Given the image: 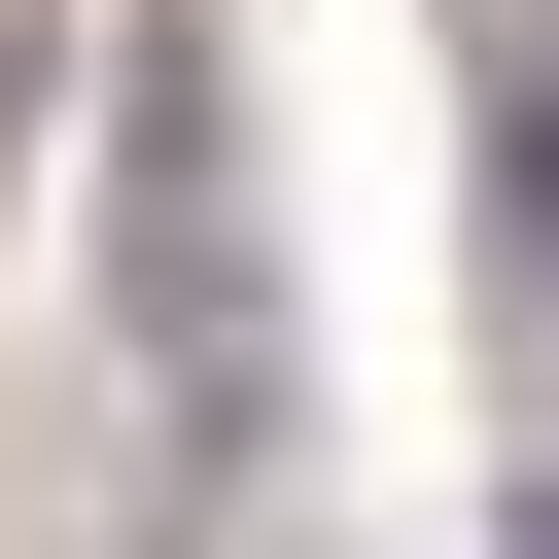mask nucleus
<instances>
[{
  "label": "nucleus",
  "instance_id": "nucleus-2",
  "mask_svg": "<svg viewBox=\"0 0 559 559\" xmlns=\"http://www.w3.org/2000/svg\"><path fill=\"white\" fill-rule=\"evenodd\" d=\"M489 280H524V314H559V0H524V35H489Z\"/></svg>",
  "mask_w": 559,
  "mask_h": 559
},
{
  "label": "nucleus",
  "instance_id": "nucleus-3",
  "mask_svg": "<svg viewBox=\"0 0 559 559\" xmlns=\"http://www.w3.org/2000/svg\"><path fill=\"white\" fill-rule=\"evenodd\" d=\"M35 105H70V0H0V175H35Z\"/></svg>",
  "mask_w": 559,
  "mask_h": 559
},
{
  "label": "nucleus",
  "instance_id": "nucleus-4",
  "mask_svg": "<svg viewBox=\"0 0 559 559\" xmlns=\"http://www.w3.org/2000/svg\"><path fill=\"white\" fill-rule=\"evenodd\" d=\"M489 559H559V454H524V524H489Z\"/></svg>",
  "mask_w": 559,
  "mask_h": 559
},
{
  "label": "nucleus",
  "instance_id": "nucleus-1",
  "mask_svg": "<svg viewBox=\"0 0 559 559\" xmlns=\"http://www.w3.org/2000/svg\"><path fill=\"white\" fill-rule=\"evenodd\" d=\"M105 314H140V489H280L314 454V349H280V210H245V35L140 0L105 35Z\"/></svg>",
  "mask_w": 559,
  "mask_h": 559
}]
</instances>
